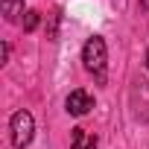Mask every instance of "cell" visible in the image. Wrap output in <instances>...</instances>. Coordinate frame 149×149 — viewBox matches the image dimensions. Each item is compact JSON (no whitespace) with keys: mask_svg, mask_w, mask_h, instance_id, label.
<instances>
[{"mask_svg":"<svg viewBox=\"0 0 149 149\" xmlns=\"http://www.w3.org/2000/svg\"><path fill=\"white\" fill-rule=\"evenodd\" d=\"M82 61L91 73H97V79H105V61H108V47L102 35H94L82 47Z\"/></svg>","mask_w":149,"mask_h":149,"instance_id":"obj_1","label":"cell"},{"mask_svg":"<svg viewBox=\"0 0 149 149\" xmlns=\"http://www.w3.org/2000/svg\"><path fill=\"white\" fill-rule=\"evenodd\" d=\"M9 129H12V146L15 149H24L32 143V134H35V120L29 111H15L12 120H9Z\"/></svg>","mask_w":149,"mask_h":149,"instance_id":"obj_2","label":"cell"},{"mask_svg":"<svg viewBox=\"0 0 149 149\" xmlns=\"http://www.w3.org/2000/svg\"><path fill=\"white\" fill-rule=\"evenodd\" d=\"M67 114H73V117H85L91 108H94V97L88 94V91H82V88H76V91H70V97H67Z\"/></svg>","mask_w":149,"mask_h":149,"instance_id":"obj_3","label":"cell"},{"mask_svg":"<svg viewBox=\"0 0 149 149\" xmlns=\"http://www.w3.org/2000/svg\"><path fill=\"white\" fill-rule=\"evenodd\" d=\"M70 146L73 149H97V137L76 126V129H70Z\"/></svg>","mask_w":149,"mask_h":149,"instance_id":"obj_4","label":"cell"},{"mask_svg":"<svg viewBox=\"0 0 149 149\" xmlns=\"http://www.w3.org/2000/svg\"><path fill=\"white\" fill-rule=\"evenodd\" d=\"M3 15H6L9 24H15L18 15H26L24 12V0H3Z\"/></svg>","mask_w":149,"mask_h":149,"instance_id":"obj_5","label":"cell"},{"mask_svg":"<svg viewBox=\"0 0 149 149\" xmlns=\"http://www.w3.org/2000/svg\"><path fill=\"white\" fill-rule=\"evenodd\" d=\"M38 24H41V15H38L35 9H29V12L24 15V32H32Z\"/></svg>","mask_w":149,"mask_h":149,"instance_id":"obj_6","label":"cell"},{"mask_svg":"<svg viewBox=\"0 0 149 149\" xmlns=\"http://www.w3.org/2000/svg\"><path fill=\"white\" fill-rule=\"evenodd\" d=\"M140 6H143V9H146V12H149V0H140Z\"/></svg>","mask_w":149,"mask_h":149,"instance_id":"obj_7","label":"cell"},{"mask_svg":"<svg viewBox=\"0 0 149 149\" xmlns=\"http://www.w3.org/2000/svg\"><path fill=\"white\" fill-rule=\"evenodd\" d=\"M146 67H149V50H146Z\"/></svg>","mask_w":149,"mask_h":149,"instance_id":"obj_8","label":"cell"}]
</instances>
